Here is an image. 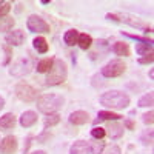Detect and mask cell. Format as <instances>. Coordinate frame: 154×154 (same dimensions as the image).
<instances>
[{"instance_id": "obj_1", "label": "cell", "mask_w": 154, "mask_h": 154, "mask_svg": "<svg viewBox=\"0 0 154 154\" xmlns=\"http://www.w3.org/2000/svg\"><path fill=\"white\" fill-rule=\"evenodd\" d=\"M100 105H103L111 109H125L130 105V96L119 89H109V91L103 93L99 97Z\"/></svg>"}, {"instance_id": "obj_2", "label": "cell", "mask_w": 154, "mask_h": 154, "mask_svg": "<svg viewBox=\"0 0 154 154\" xmlns=\"http://www.w3.org/2000/svg\"><path fill=\"white\" fill-rule=\"evenodd\" d=\"M63 103H65V99L60 94H54V93L42 94L40 97H37V109L46 116L57 112Z\"/></svg>"}, {"instance_id": "obj_3", "label": "cell", "mask_w": 154, "mask_h": 154, "mask_svg": "<svg viewBox=\"0 0 154 154\" xmlns=\"http://www.w3.org/2000/svg\"><path fill=\"white\" fill-rule=\"evenodd\" d=\"M66 75H68L66 63L63 62L62 59H54L53 66H51V69L48 71L45 85H48V86H57V85H62L63 82L66 80Z\"/></svg>"}, {"instance_id": "obj_4", "label": "cell", "mask_w": 154, "mask_h": 154, "mask_svg": "<svg viewBox=\"0 0 154 154\" xmlns=\"http://www.w3.org/2000/svg\"><path fill=\"white\" fill-rule=\"evenodd\" d=\"M126 71V65L120 59H112L106 65L100 69V74L106 77V79H114V77H120Z\"/></svg>"}, {"instance_id": "obj_5", "label": "cell", "mask_w": 154, "mask_h": 154, "mask_svg": "<svg viewBox=\"0 0 154 154\" xmlns=\"http://www.w3.org/2000/svg\"><path fill=\"white\" fill-rule=\"evenodd\" d=\"M14 93H16V97L22 102H26V103H31V102L37 100V89L34 86H31L29 83L26 82H19L14 88Z\"/></svg>"}, {"instance_id": "obj_6", "label": "cell", "mask_w": 154, "mask_h": 154, "mask_svg": "<svg viewBox=\"0 0 154 154\" xmlns=\"http://www.w3.org/2000/svg\"><path fill=\"white\" fill-rule=\"evenodd\" d=\"M31 69H32V59L25 56V57L17 59L14 63H12L11 68H9V74L16 75V77H23V75L29 74Z\"/></svg>"}, {"instance_id": "obj_7", "label": "cell", "mask_w": 154, "mask_h": 154, "mask_svg": "<svg viewBox=\"0 0 154 154\" xmlns=\"http://www.w3.org/2000/svg\"><path fill=\"white\" fill-rule=\"evenodd\" d=\"M26 26L31 32H35V34H46L51 31V26H49V23L45 22L40 16H37V14H32L28 17L26 20Z\"/></svg>"}, {"instance_id": "obj_8", "label": "cell", "mask_w": 154, "mask_h": 154, "mask_svg": "<svg viewBox=\"0 0 154 154\" xmlns=\"http://www.w3.org/2000/svg\"><path fill=\"white\" fill-rule=\"evenodd\" d=\"M19 148V142L16 136H6L0 140V152L2 154H14Z\"/></svg>"}, {"instance_id": "obj_9", "label": "cell", "mask_w": 154, "mask_h": 154, "mask_svg": "<svg viewBox=\"0 0 154 154\" xmlns=\"http://www.w3.org/2000/svg\"><path fill=\"white\" fill-rule=\"evenodd\" d=\"M25 38L26 37H25V32L22 29H12V31H9L5 35V40H6V43L9 46H20V45H23Z\"/></svg>"}, {"instance_id": "obj_10", "label": "cell", "mask_w": 154, "mask_h": 154, "mask_svg": "<svg viewBox=\"0 0 154 154\" xmlns=\"http://www.w3.org/2000/svg\"><path fill=\"white\" fill-rule=\"evenodd\" d=\"M105 131L106 134L109 136L111 140H117L123 136V125H120L117 120H114V122H109L105 128Z\"/></svg>"}, {"instance_id": "obj_11", "label": "cell", "mask_w": 154, "mask_h": 154, "mask_svg": "<svg viewBox=\"0 0 154 154\" xmlns=\"http://www.w3.org/2000/svg\"><path fill=\"white\" fill-rule=\"evenodd\" d=\"M88 120H89V114L86 111L79 109V111H74L69 114V123L72 125H85Z\"/></svg>"}, {"instance_id": "obj_12", "label": "cell", "mask_w": 154, "mask_h": 154, "mask_svg": "<svg viewBox=\"0 0 154 154\" xmlns=\"http://www.w3.org/2000/svg\"><path fill=\"white\" fill-rule=\"evenodd\" d=\"M111 49H112V53L116 56H120V57H130L131 56V48L125 42H116L111 46Z\"/></svg>"}, {"instance_id": "obj_13", "label": "cell", "mask_w": 154, "mask_h": 154, "mask_svg": "<svg viewBox=\"0 0 154 154\" xmlns=\"http://www.w3.org/2000/svg\"><path fill=\"white\" fill-rule=\"evenodd\" d=\"M20 125L23 128H31L32 125L37 123V112L34 111H25L22 116H20Z\"/></svg>"}, {"instance_id": "obj_14", "label": "cell", "mask_w": 154, "mask_h": 154, "mask_svg": "<svg viewBox=\"0 0 154 154\" xmlns=\"http://www.w3.org/2000/svg\"><path fill=\"white\" fill-rule=\"evenodd\" d=\"M69 154H91L89 143L85 142V140H75L69 148Z\"/></svg>"}, {"instance_id": "obj_15", "label": "cell", "mask_w": 154, "mask_h": 154, "mask_svg": "<svg viewBox=\"0 0 154 154\" xmlns=\"http://www.w3.org/2000/svg\"><path fill=\"white\" fill-rule=\"evenodd\" d=\"M16 125V116L12 112H6L0 117V131H8Z\"/></svg>"}, {"instance_id": "obj_16", "label": "cell", "mask_w": 154, "mask_h": 154, "mask_svg": "<svg viewBox=\"0 0 154 154\" xmlns=\"http://www.w3.org/2000/svg\"><path fill=\"white\" fill-rule=\"evenodd\" d=\"M122 116L117 114V112H112V111H99L97 114V119L94 120V123H99L102 120H106V122H114V120H120Z\"/></svg>"}, {"instance_id": "obj_17", "label": "cell", "mask_w": 154, "mask_h": 154, "mask_svg": "<svg viewBox=\"0 0 154 154\" xmlns=\"http://www.w3.org/2000/svg\"><path fill=\"white\" fill-rule=\"evenodd\" d=\"M32 46H34V49L37 51V53H40V54H45V53H48V42H46V38L45 37H42V35H37L34 40H32Z\"/></svg>"}, {"instance_id": "obj_18", "label": "cell", "mask_w": 154, "mask_h": 154, "mask_svg": "<svg viewBox=\"0 0 154 154\" xmlns=\"http://www.w3.org/2000/svg\"><path fill=\"white\" fill-rule=\"evenodd\" d=\"M79 31H77L75 28H72V29H68L65 34H63V42H65L68 46H74V45H77V40H79Z\"/></svg>"}, {"instance_id": "obj_19", "label": "cell", "mask_w": 154, "mask_h": 154, "mask_svg": "<svg viewBox=\"0 0 154 154\" xmlns=\"http://www.w3.org/2000/svg\"><path fill=\"white\" fill-rule=\"evenodd\" d=\"M77 45H79L80 49L86 51V49L91 48V45H93V37L89 35V34H86V32H82V34H79V40H77Z\"/></svg>"}, {"instance_id": "obj_20", "label": "cell", "mask_w": 154, "mask_h": 154, "mask_svg": "<svg viewBox=\"0 0 154 154\" xmlns=\"http://www.w3.org/2000/svg\"><path fill=\"white\" fill-rule=\"evenodd\" d=\"M53 63H54V57H48V59H43L37 63V72H48L51 69V66H53Z\"/></svg>"}, {"instance_id": "obj_21", "label": "cell", "mask_w": 154, "mask_h": 154, "mask_svg": "<svg viewBox=\"0 0 154 154\" xmlns=\"http://www.w3.org/2000/svg\"><path fill=\"white\" fill-rule=\"evenodd\" d=\"M152 102H154V94H152V91H149V93L143 94L142 97L139 99L137 106H140V108H148V106H152Z\"/></svg>"}, {"instance_id": "obj_22", "label": "cell", "mask_w": 154, "mask_h": 154, "mask_svg": "<svg viewBox=\"0 0 154 154\" xmlns=\"http://www.w3.org/2000/svg\"><path fill=\"white\" fill-rule=\"evenodd\" d=\"M16 25V20L12 19V17H3V19H0V32H5V31H11L12 26Z\"/></svg>"}, {"instance_id": "obj_23", "label": "cell", "mask_w": 154, "mask_h": 154, "mask_svg": "<svg viewBox=\"0 0 154 154\" xmlns=\"http://www.w3.org/2000/svg\"><path fill=\"white\" fill-rule=\"evenodd\" d=\"M60 122V114L59 112H54V114H48V117L45 119L43 122V126H45V130L46 128H51V126H54Z\"/></svg>"}, {"instance_id": "obj_24", "label": "cell", "mask_w": 154, "mask_h": 154, "mask_svg": "<svg viewBox=\"0 0 154 154\" xmlns=\"http://www.w3.org/2000/svg\"><path fill=\"white\" fill-rule=\"evenodd\" d=\"M122 34L125 37H130V38H133V40L139 42V43H148V45H152L154 43L152 38H148V37H142V35H137V34H130V32H125V31H122Z\"/></svg>"}, {"instance_id": "obj_25", "label": "cell", "mask_w": 154, "mask_h": 154, "mask_svg": "<svg viewBox=\"0 0 154 154\" xmlns=\"http://www.w3.org/2000/svg\"><path fill=\"white\" fill-rule=\"evenodd\" d=\"M136 53L139 56H146L149 53H152V45H148V43H137L136 45Z\"/></svg>"}, {"instance_id": "obj_26", "label": "cell", "mask_w": 154, "mask_h": 154, "mask_svg": "<svg viewBox=\"0 0 154 154\" xmlns=\"http://www.w3.org/2000/svg\"><path fill=\"white\" fill-rule=\"evenodd\" d=\"M140 142H142L145 146L152 145V130H151V128H149V130H145L142 133V136H140Z\"/></svg>"}, {"instance_id": "obj_27", "label": "cell", "mask_w": 154, "mask_h": 154, "mask_svg": "<svg viewBox=\"0 0 154 154\" xmlns=\"http://www.w3.org/2000/svg\"><path fill=\"white\" fill-rule=\"evenodd\" d=\"M106 136V131H105V128H100V126H94L93 130H91V137L96 139V140H102Z\"/></svg>"}, {"instance_id": "obj_28", "label": "cell", "mask_w": 154, "mask_h": 154, "mask_svg": "<svg viewBox=\"0 0 154 154\" xmlns=\"http://www.w3.org/2000/svg\"><path fill=\"white\" fill-rule=\"evenodd\" d=\"M103 148H105L103 142H99V140H96V142H91V143H89V151H91V154H102Z\"/></svg>"}, {"instance_id": "obj_29", "label": "cell", "mask_w": 154, "mask_h": 154, "mask_svg": "<svg viewBox=\"0 0 154 154\" xmlns=\"http://www.w3.org/2000/svg\"><path fill=\"white\" fill-rule=\"evenodd\" d=\"M102 154H122V149L117 145H108V146L103 148Z\"/></svg>"}, {"instance_id": "obj_30", "label": "cell", "mask_w": 154, "mask_h": 154, "mask_svg": "<svg viewBox=\"0 0 154 154\" xmlns=\"http://www.w3.org/2000/svg\"><path fill=\"white\" fill-rule=\"evenodd\" d=\"M3 51H5V56H6V59H5V62H3V66H6V65H9V62H11V59H12V49H11L9 45H5V46H3Z\"/></svg>"}, {"instance_id": "obj_31", "label": "cell", "mask_w": 154, "mask_h": 154, "mask_svg": "<svg viewBox=\"0 0 154 154\" xmlns=\"http://www.w3.org/2000/svg\"><path fill=\"white\" fill-rule=\"evenodd\" d=\"M142 120H143L145 125H152V122H154V112H152V109H149L148 112H145L142 116Z\"/></svg>"}, {"instance_id": "obj_32", "label": "cell", "mask_w": 154, "mask_h": 154, "mask_svg": "<svg viewBox=\"0 0 154 154\" xmlns=\"http://www.w3.org/2000/svg\"><path fill=\"white\" fill-rule=\"evenodd\" d=\"M152 60H154V54L149 53V54H146V56L140 57V59H139V63H140V65H148V63H152Z\"/></svg>"}, {"instance_id": "obj_33", "label": "cell", "mask_w": 154, "mask_h": 154, "mask_svg": "<svg viewBox=\"0 0 154 154\" xmlns=\"http://www.w3.org/2000/svg\"><path fill=\"white\" fill-rule=\"evenodd\" d=\"M9 9H11V2H5L2 6H0V19L6 17V14L9 12Z\"/></svg>"}, {"instance_id": "obj_34", "label": "cell", "mask_w": 154, "mask_h": 154, "mask_svg": "<svg viewBox=\"0 0 154 154\" xmlns=\"http://www.w3.org/2000/svg\"><path fill=\"white\" fill-rule=\"evenodd\" d=\"M49 137H51V134L45 131V133H42L40 136H37V140H38V142H40V143H45V142H46V140H48Z\"/></svg>"}, {"instance_id": "obj_35", "label": "cell", "mask_w": 154, "mask_h": 154, "mask_svg": "<svg viewBox=\"0 0 154 154\" xmlns=\"http://www.w3.org/2000/svg\"><path fill=\"white\" fill-rule=\"evenodd\" d=\"M123 125L128 128V130H136V123H134L131 119H125V120H123Z\"/></svg>"}, {"instance_id": "obj_36", "label": "cell", "mask_w": 154, "mask_h": 154, "mask_svg": "<svg viewBox=\"0 0 154 154\" xmlns=\"http://www.w3.org/2000/svg\"><path fill=\"white\" fill-rule=\"evenodd\" d=\"M3 106H5V99L0 96V109H3Z\"/></svg>"}, {"instance_id": "obj_37", "label": "cell", "mask_w": 154, "mask_h": 154, "mask_svg": "<svg viewBox=\"0 0 154 154\" xmlns=\"http://www.w3.org/2000/svg\"><path fill=\"white\" fill-rule=\"evenodd\" d=\"M31 154H46V152L42 151V149H38V151H34V152H31Z\"/></svg>"}, {"instance_id": "obj_38", "label": "cell", "mask_w": 154, "mask_h": 154, "mask_svg": "<svg viewBox=\"0 0 154 154\" xmlns=\"http://www.w3.org/2000/svg\"><path fill=\"white\" fill-rule=\"evenodd\" d=\"M3 3H5V2H2V0H0V6H2V5H3Z\"/></svg>"}]
</instances>
